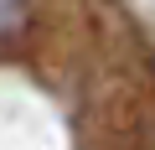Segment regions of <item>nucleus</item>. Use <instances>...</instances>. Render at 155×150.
<instances>
[{
    "label": "nucleus",
    "mask_w": 155,
    "mask_h": 150,
    "mask_svg": "<svg viewBox=\"0 0 155 150\" xmlns=\"http://www.w3.org/2000/svg\"><path fill=\"white\" fill-rule=\"evenodd\" d=\"M0 31H5V47H16V36L26 31V0H0Z\"/></svg>",
    "instance_id": "obj_1"
}]
</instances>
